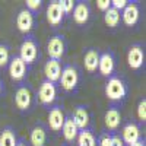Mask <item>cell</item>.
Listing matches in <instances>:
<instances>
[{"label": "cell", "instance_id": "cell-1", "mask_svg": "<svg viewBox=\"0 0 146 146\" xmlns=\"http://www.w3.org/2000/svg\"><path fill=\"white\" fill-rule=\"evenodd\" d=\"M105 95L110 101H123L127 95V86L118 76H110L105 83Z\"/></svg>", "mask_w": 146, "mask_h": 146}, {"label": "cell", "instance_id": "cell-2", "mask_svg": "<svg viewBox=\"0 0 146 146\" xmlns=\"http://www.w3.org/2000/svg\"><path fill=\"white\" fill-rule=\"evenodd\" d=\"M38 44L34 38H25L23 42L21 44V48H19V57L23 60V63L27 66L32 64L36 62V58H38Z\"/></svg>", "mask_w": 146, "mask_h": 146}, {"label": "cell", "instance_id": "cell-3", "mask_svg": "<svg viewBox=\"0 0 146 146\" xmlns=\"http://www.w3.org/2000/svg\"><path fill=\"white\" fill-rule=\"evenodd\" d=\"M62 88L67 92L75 91L79 85V72L75 66H66L62 69V75L58 79Z\"/></svg>", "mask_w": 146, "mask_h": 146}, {"label": "cell", "instance_id": "cell-4", "mask_svg": "<svg viewBox=\"0 0 146 146\" xmlns=\"http://www.w3.org/2000/svg\"><path fill=\"white\" fill-rule=\"evenodd\" d=\"M66 51V44H64V38L62 35H53L47 42V53L48 57L53 60H60L64 56Z\"/></svg>", "mask_w": 146, "mask_h": 146}, {"label": "cell", "instance_id": "cell-5", "mask_svg": "<svg viewBox=\"0 0 146 146\" xmlns=\"http://www.w3.org/2000/svg\"><path fill=\"white\" fill-rule=\"evenodd\" d=\"M56 96H57L56 83L44 80L40 85V89H38V100H40V102L42 105H45V107H50L56 101Z\"/></svg>", "mask_w": 146, "mask_h": 146}, {"label": "cell", "instance_id": "cell-6", "mask_svg": "<svg viewBox=\"0 0 146 146\" xmlns=\"http://www.w3.org/2000/svg\"><path fill=\"white\" fill-rule=\"evenodd\" d=\"M27 67L28 66L23 63V60L19 56H15L9 62V75H10V78L13 80H16V82L23 80L25 76H27Z\"/></svg>", "mask_w": 146, "mask_h": 146}, {"label": "cell", "instance_id": "cell-7", "mask_svg": "<svg viewBox=\"0 0 146 146\" xmlns=\"http://www.w3.org/2000/svg\"><path fill=\"white\" fill-rule=\"evenodd\" d=\"M15 104L21 111H28L32 105V94L27 86H19L15 92Z\"/></svg>", "mask_w": 146, "mask_h": 146}, {"label": "cell", "instance_id": "cell-8", "mask_svg": "<svg viewBox=\"0 0 146 146\" xmlns=\"http://www.w3.org/2000/svg\"><path fill=\"white\" fill-rule=\"evenodd\" d=\"M127 63L130 66V69L133 70H139L143 63H145V51L140 45H131L129 48V53H127Z\"/></svg>", "mask_w": 146, "mask_h": 146}, {"label": "cell", "instance_id": "cell-9", "mask_svg": "<svg viewBox=\"0 0 146 146\" xmlns=\"http://www.w3.org/2000/svg\"><path fill=\"white\" fill-rule=\"evenodd\" d=\"M64 113L62 107H53L50 111H48V118H47V123H48V127H50L53 131H60L63 127V123H64Z\"/></svg>", "mask_w": 146, "mask_h": 146}, {"label": "cell", "instance_id": "cell-10", "mask_svg": "<svg viewBox=\"0 0 146 146\" xmlns=\"http://www.w3.org/2000/svg\"><path fill=\"white\" fill-rule=\"evenodd\" d=\"M44 75H45V80L56 83L60 79V75H62V63L60 60H53L48 58V62L44 64Z\"/></svg>", "mask_w": 146, "mask_h": 146}, {"label": "cell", "instance_id": "cell-11", "mask_svg": "<svg viewBox=\"0 0 146 146\" xmlns=\"http://www.w3.org/2000/svg\"><path fill=\"white\" fill-rule=\"evenodd\" d=\"M64 19L63 9L60 6V2H51L47 7V22L53 27H58Z\"/></svg>", "mask_w": 146, "mask_h": 146}, {"label": "cell", "instance_id": "cell-12", "mask_svg": "<svg viewBox=\"0 0 146 146\" xmlns=\"http://www.w3.org/2000/svg\"><path fill=\"white\" fill-rule=\"evenodd\" d=\"M121 140H123L124 145H133L137 140H140V129L137 124L135 123H129L123 127V131H121Z\"/></svg>", "mask_w": 146, "mask_h": 146}, {"label": "cell", "instance_id": "cell-13", "mask_svg": "<svg viewBox=\"0 0 146 146\" xmlns=\"http://www.w3.org/2000/svg\"><path fill=\"white\" fill-rule=\"evenodd\" d=\"M139 16H140L139 6L131 2L123 9V13H121V19H123V22L127 27H135L139 21Z\"/></svg>", "mask_w": 146, "mask_h": 146}, {"label": "cell", "instance_id": "cell-14", "mask_svg": "<svg viewBox=\"0 0 146 146\" xmlns=\"http://www.w3.org/2000/svg\"><path fill=\"white\" fill-rule=\"evenodd\" d=\"M70 117L73 120V123L76 124V127L79 129V131L88 129V126H89V113L85 107H82V105L76 107Z\"/></svg>", "mask_w": 146, "mask_h": 146}, {"label": "cell", "instance_id": "cell-15", "mask_svg": "<svg viewBox=\"0 0 146 146\" xmlns=\"http://www.w3.org/2000/svg\"><path fill=\"white\" fill-rule=\"evenodd\" d=\"M73 21H75L78 25H85L89 21V15L91 10L86 2H79L75 3V7H73Z\"/></svg>", "mask_w": 146, "mask_h": 146}, {"label": "cell", "instance_id": "cell-16", "mask_svg": "<svg viewBox=\"0 0 146 146\" xmlns=\"http://www.w3.org/2000/svg\"><path fill=\"white\" fill-rule=\"evenodd\" d=\"M115 67V58L111 53H104L100 56V63H98V70L102 76H111Z\"/></svg>", "mask_w": 146, "mask_h": 146}, {"label": "cell", "instance_id": "cell-17", "mask_svg": "<svg viewBox=\"0 0 146 146\" xmlns=\"http://www.w3.org/2000/svg\"><path fill=\"white\" fill-rule=\"evenodd\" d=\"M16 27L23 34L29 32L32 29V27H34V15L27 9L21 10L18 13V16H16Z\"/></svg>", "mask_w": 146, "mask_h": 146}, {"label": "cell", "instance_id": "cell-18", "mask_svg": "<svg viewBox=\"0 0 146 146\" xmlns=\"http://www.w3.org/2000/svg\"><path fill=\"white\" fill-rule=\"evenodd\" d=\"M47 142V129L42 124H36L29 135V143L32 146H45Z\"/></svg>", "mask_w": 146, "mask_h": 146}, {"label": "cell", "instance_id": "cell-19", "mask_svg": "<svg viewBox=\"0 0 146 146\" xmlns=\"http://www.w3.org/2000/svg\"><path fill=\"white\" fill-rule=\"evenodd\" d=\"M104 123L108 130H117L121 124V114L117 108L111 107L104 115Z\"/></svg>", "mask_w": 146, "mask_h": 146}, {"label": "cell", "instance_id": "cell-20", "mask_svg": "<svg viewBox=\"0 0 146 146\" xmlns=\"http://www.w3.org/2000/svg\"><path fill=\"white\" fill-rule=\"evenodd\" d=\"M100 51L95 50V48H89V50L85 53L83 56V64H85V69L88 72H95L98 69V63H100Z\"/></svg>", "mask_w": 146, "mask_h": 146}, {"label": "cell", "instance_id": "cell-21", "mask_svg": "<svg viewBox=\"0 0 146 146\" xmlns=\"http://www.w3.org/2000/svg\"><path fill=\"white\" fill-rule=\"evenodd\" d=\"M62 133H63V137L66 139V142H73L78 135H79V129L76 127V124L73 123L72 117H66L64 118V123H63V127H62Z\"/></svg>", "mask_w": 146, "mask_h": 146}, {"label": "cell", "instance_id": "cell-22", "mask_svg": "<svg viewBox=\"0 0 146 146\" xmlns=\"http://www.w3.org/2000/svg\"><path fill=\"white\" fill-rule=\"evenodd\" d=\"M18 143V137L13 129L10 127H5L0 133V146H16Z\"/></svg>", "mask_w": 146, "mask_h": 146}, {"label": "cell", "instance_id": "cell-23", "mask_svg": "<svg viewBox=\"0 0 146 146\" xmlns=\"http://www.w3.org/2000/svg\"><path fill=\"white\" fill-rule=\"evenodd\" d=\"M78 145L79 146H96V139L91 130H80L78 135Z\"/></svg>", "mask_w": 146, "mask_h": 146}, {"label": "cell", "instance_id": "cell-24", "mask_svg": "<svg viewBox=\"0 0 146 146\" xmlns=\"http://www.w3.org/2000/svg\"><path fill=\"white\" fill-rule=\"evenodd\" d=\"M120 19H121L120 12L115 10L114 7H110L108 10L104 12V21H105V23H107L110 28H115V27L118 25Z\"/></svg>", "mask_w": 146, "mask_h": 146}, {"label": "cell", "instance_id": "cell-25", "mask_svg": "<svg viewBox=\"0 0 146 146\" xmlns=\"http://www.w3.org/2000/svg\"><path fill=\"white\" fill-rule=\"evenodd\" d=\"M10 62V53H9V47L5 44H0V69H3L9 64Z\"/></svg>", "mask_w": 146, "mask_h": 146}, {"label": "cell", "instance_id": "cell-26", "mask_svg": "<svg viewBox=\"0 0 146 146\" xmlns=\"http://www.w3.org/2000/svg\"><path fill=\"white\" fill-rule=\"evenodd\" d=\"M137 117L140 121H146V100H140L137 104Z\"/></svg>", "mask_w": 146, "mask_h": 146}, {"label": "cell", "instance_id": "cell-27", "mask_svg": "<svg viewBox=\"0 0 146 146\" xmlns=\"http://www.w3.org/2000/svg\"><path fill=\"white\" fill-rule=\"evenodd\" d=\"M42 6V2L41 0H27V10H29L31 13L32 12H38Z\"/></svg>", "mask_w": 146, "mask_h": 146}, {"label": "cell", "instance_id": "cell-28", "mask_svg": "<svg viewBox=\"0 0 146 146\" xmlns=\"http://www.w3.org/2000/svg\"><path fill=\"white\" fill-rule=\"evenodd\" d=\"M60 6H62V9H63V13L69 15V13H72L73 7H75V2H73V0H62V2H60Z\"/></svg>", "mask_w": 146, "mask_h": 146}, {"label": "cell", "instance_id": "cell-29", "mask_svg": "<svg viewBox=\"0 0 146 146\" xmlns=\"http://www.w3.org/2000/svg\"><path fill=\"white\" fill-rule=\"evenodd\" d=\"M130 2H127V0H113L111 2V7H114L115 10H123Z\"/></svg>", "mask_w": 146, "mask_h": 146}, {"label": "cell", "instance_id": "cell-30", "mask_svg": "<svg viewBox=\"0 0 146 146\" xmlns=\"http://www.w3.org/2000/svg\"><path fill=\"white\" fill-rule=\"evenodd\" d=\"M96 7L102 12H105L111 7V0H96Z\"/></svg>", "mask_w": 146, "mask_h": 146}, {"label": "cell", "instance_id": "cell-31", "mask_svg": "<svg viewBox=\"0 0 146 146\" xmlns=\"http://www.w3.org/2000/svg\"><path fill=\"white\" fill-rule=\"evenodd\" d=\"M110 143H111V136L110 135H102L101 137H100V140H98V145L100 146H110Z\"/></svg>", "mask_w": 146, "mask_h": 146}, {"label": "cell", "instance_id": "cell-32", "mask_svg": "<svg viewBox=\"0 0 146 146\" xmlns=\"http://www.w3.org/2000/svg\"><path fill=\"white\" fill-rule=\"evenodd\" d=\"M110 146H124V143H123L120 136H111V143H110Z\"/></svg>", "mask_w": 146, "mask_h": 146}, {"label": "cell", "instance_id": "cell-33", "mask_svg": "<svg viewBox=\"0 0 146 146\" xmlns=\"http://www.w3.org/2000/svg\"><path fill=\"white\" fill-rule=\"evenodd\" d=\"M16 146H28V143H27L25 140H23V139H21V140H18Z\"/></svg>", "mask_w": 146, "mask_h": 146}, {"label": "cell", "instance_id": "cell-34", "mask_svg": "<svg viewBox=\"0 0 146 146\" xmlns=\"http://www.w3.org/2000/svg\"><path fill=\"white\" fill-rule=\"evenodd\" d=\"M130 146H145V142H143V140H137L136 143H133V145H130Z\"/></svg>", "mask_w": 146, "mask_h": 146}, {"label": "cell", "instance_id": "cell-35", "mask_svg": "<svg viewBox=\"0 0 146 146\" xmlns=\"http://www.w3.org/2000/svg\"><path fill=\"white\" fill-rule=\"evenodd\" d=\"M0 94H2V80H0Z\"/></svg>", "mask_w": 146, "mask_h": 146}]
</instances>
